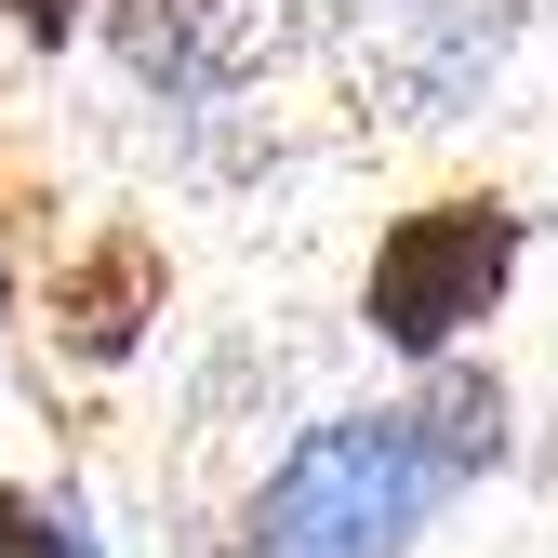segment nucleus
Listing matches in <instances>:
<instances>
[{
    "instance_id": "2",
    "label": "nucleus",
    "mask_w": 558,
    "mask_h": 558,
    "mask_svg": "<svg viewBox=\"0 0 558 558\" xmlns=\"http://www.w3.org/2000/svg\"><path fill=\"white\" fill-rule=\"evenodd\" d=\"M506 279H519V214L506 199H426V214H399L373 240L360 319H373V345H399V360H452V345L506 306Z\"/></svg>"
},
{
    "instance_id": "4",
    "label": "nucleus",
    "mask_w": 558,
    "mask_h": 558,
    "mask_svg": "<svg viewBox=\"0 0 558 558\" xmlns=\"http://www.w3.org/2000/svg\"><path fill=\"white\" fill-rule=\"evenodd\" d=\"M160 293H173V266H160V240H133V227H107V240H81L53 266V332L81 345V360H120L133 332L160 319Z\"/></svg>"
},
{
    "instance_id": "6",
    "label": "nucleus",
    "mask_w": 558,
    "mask_h": 558,
    "mask_svg": "<svg viewBox=\"0 0 558 558\" xmlns=\"http://www.w3.org/2000/svg\"><path fill=\"white\" fill-rule=\"evenodd\" d=\"M0 558H94V545H81V532H66L53 506H27V493H14V478H0Z\"/></svg>"
},
{
    "instance_id": "5",
    "label": "nucleus",
    "mask_w": 558,
    "mask_h": 558,
    "mask_svg": "<svg viewBox=\"0 0 558 558\" xmlns=\"http://www.w3.org/2000/svg\"><path fill=\"white\" fill-rule=\"evenodd\" d=\"M412 439H426V452H439V478L465 493V478L506 452V386H493V373H439L426 399H412Z\"/></svg>"
},
{
    "instance_id": "3",
    "label": "nucleus",
    "mask_w": 558,
    "mask_h": 558,
    "mask_svg": "<svg viewBox=\"0 0 558 558\" xmlns=\"http://www.w3.org/2000/svg\"><path fill=\"white\" fill-rule=\"evenodd\" d=\"M107 40H120L133 81L214 94V81H240V53H253V0H107Z\"/></svg>"
},
{
    "instance_id": "1",
    "label": "nucleus",
    "mask_w": 558,
    "mask_h": 558,
    "mask_svg": "<svg viewBox=\"0 0 558 558\" xmlns=\"http://www.w3.org/2000/svg\"><path fill=\"white\" fill-rule=\"evenodd\" d=\"M439 493L452 478H439L426 439H412V412H345V426H319L293 465L266 478L253 558H399Z\"/></svg>"
},
{
    "instance_id": "7",
    "label": "nucleus",
    "mask_w": 558,
    "mask_h": 558,
    "mask_svg": "<svg viewBox=\"0 0 558 558\" xmlns=\"http://www.w3.org/2000/svg\"><path fill=\"white\" fill-rule=\"evenodd\" d=\"M0 14H14L27 40H66V27H81V14H94V0H0Z\"/></svg>"
}]
</instances>
